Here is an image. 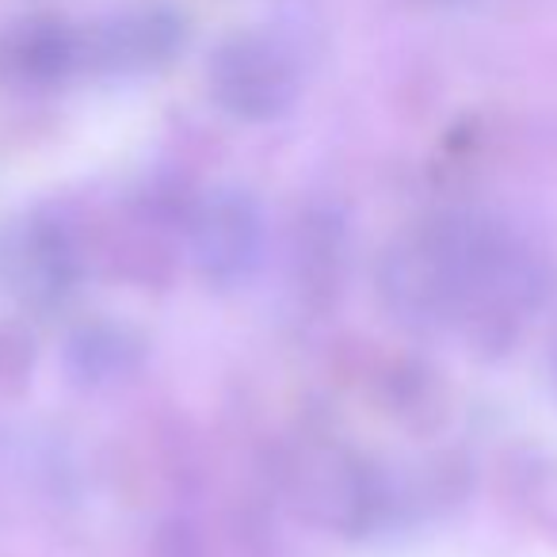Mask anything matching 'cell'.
<instances>
[{
    "label": "cell",
    "mask_w": 557,
    "mask_h": 557,
    "mask_svg": "<svg viewBox=\"0 0 557 557\" xmlns=\"http://www.w3.org/2000/svg\"><path fill=\"white\" fill-rule=\"evenodd\" d=\"M191 252L199 275L214 287H237L260 268L263 225L245 191H214L191 214Z\"/></svg>",
    "instance_id": "cell-1"
},
{
    "label": "cell",
    "mask_w": 557,
    "mask_h": 557,
    "mask_svg": "<svg viewBox=\"0 0 557 557\" xmlns=\"http://www.w3.org/2000/svg\"><path fill=\"white\" fill-rule=\"evenodd\" d=\"M0 278L27 302H58L77 278L70 237L39 218L24 222L0 240Z\"/></svg>",
    "instance_id": "cell-2"
},
{
    "label": "cell",
    "mask_w": 557,
    "mask_h": 557,
    "mask_svg": "<svg viewBox=\"0 0 557 557\" xmlns=\"http://www.w3.org/2000/svg\"><path fill=\"white\" fill-rule=\"evenodd\" d=\"M218 96L237 115L268 119L287 108L290 96H295V85H290L287 70L275 65L271 58L237 54L218 70Z\"/></svg>",
    "instance_id": "cell-3"
},
{
    "label": "cell",
    "mask_w": 557,
    "mask_h": 557,
    "mask_svg": "<svg viewBox=\"0 0 557 557\" xmlns=\"http://www.w3.org/2000/svg\"><path fill=\"white\" fill-rule=\"evenodd\" d=\"M141 348L146 344L123 325H92L70 336V351L65 363L77 382L100 386V382H115L131 374L141 363Z\"/></svg>",
    "instance_id": "cell-4"
},
{
    "label": "cell",
    "mask_w": 557,
    "mask_h": 557,
    "mask_svg": "<svg viewBox=\"0 0 557 557\" xmlns=\"http://www.w3.org/2000/svg\"><path fill=\"white\" fill-rule=\"evenodd\" d=\"M554 374H557V348H554Z\"/></svg>",
    "instance_id": "cell-5"
}]
</instances>
